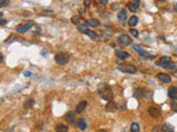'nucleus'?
<instances>
[{"label": "nucleus", "instance_id": "obj_1", "mask_svg": "<svg viewBox=\"0 0 177 132\" xmlns=\"http://www.w3.org/2000/svg\"><path fill=\"white\" fill-rule=\"evenodd\" d=\"M98 92H99V95H100L104 100H112L113 97H114V92L112 90V88H111L109 85L104 84V82H102V84L99 85V87H98Z\"/></svg>", "mask_w": 177, "mask_h": 132}, {"label": "nucleus", "instance_id": "obj_2", "mask_svg": "<svg viewBox=\"0 0 177 132\" xmlns=\"http://www.w3.org/2000/svg\"><path fill=\"white\" fill-rule=\"evenodd\" d=\"M54 61L59 65H65L70 61V54L67 52H58L54 56Z\"/></svg>", "mask_w": 177, "mask_h": 132}, {"label": "nucleus", "instance_id": "obj_3", "mask_svg": "<svg viewBox=\"0 0 177 132\" xmlns=\"http://www.w3.org/2000/svg\"><path fill=\"white\" fill-rule=\"evenodd\" d=\"M118 43L122 46H127L132 43V39L126 34H122L118 38Z\"/></svg>", "mask_w": 177, "mask_h": 132}, {"label": "nucleus", "instance_id": "obj_4", "mask_svg": "<svg viewBox=\"0 0 177 132\" xmlns=\"http://www.w3.org/2000/svg\"><path fill=\"white\" fill-rule=\"evenodd\" d=\"M118 69L123 73H127V74H134L136 73V67L133 65H120L118 66Z\"/></svg>", "mask_w": 177, "mask_h": 132}, {"label": "nucleus", "instance_id": "obj_5", "mask_svg": "<svg viewBox=\"0 0 177 132\" xmlns=\"http://www.w3.org/2000/svg\"><path fill=\"white\" fill-rule=\"evenodd\" d=\"M64 120L67 121V124L73 125L74 122H75V114H74V112H72V111H69V112H67L65 116H64Z\"/></svg>", "mask_w": 177, "mask_h": 132}, {"label": "nucleus", "instance_id": "obj_6", "mask_svg": "<svg viewBox=\"0 0 177 132\" xmlns=\"http://www.w3.org/2000/svg\"><path fill=\"white\" fill-rule=\"evenodd\" d=\"M33 25V23H32V21H28L25 24L23 25H19V26H17V32L18 33H25L27 32L31 26Z\"/></svg>", "mask_w": 177, "mask_h": 132}, {"label": "nucleus", "instance_id": "obj_7", "mask_svg": "<svg viewBox=\"0 0 177 132\" xmlns=\"http://www.w3.org/2000/svg\"><path fill=\"white\" fill-rule=\"evenodd\" d=\"M127 18V12L126 10L124 8L120 9L118 10V20L121 22V23H124L125 22V20H126Z\"/></svg>", "mask_w": 177, "mask_h": 132}, {"label": "nucleus", "instance_id": "obj_8", "mask_svg": "<svg viewBox=\"0 0 177 132\" xmlns=\"http://www.w3.org/2000/svg\"><path fill=\"white\" fill-rule=\"evenodd\" d=\"M133 49L137 52V53H140L142 56H145V57H148V58H153L154 57V55H152L151 53H148L147 51H144V50H142L140 46H137V45H133Z\"/></svg>", "mask_w": 177, "mask_h": 132}, {"label": "nucleus", "instance_id": "obj_9", "mask_svg": "<svg viewBox=\"0 0 177 132\" xmlns=\"http://www.w3.org/2000/svg\"><path fill=\"white\" fill-rule=\"evenodd\" d=\"M157 78L160 79V82H163L164 84H169L172 82V78L168 74H165V73H158L157 74Z\"/></svg>", "mask_w": 177, "mask_h": 132}, {"label": "nucleus", "instance_id": "obj_10", "mask_svg": "<svg viewBox=\"0 0 177 132\" xmlns=\"http://www.w3.org/2000/svg\"><path fill=\"white\" fill-rule=\"evenodd\" d=\"M87 106V101L86 100H82V101H80L77 105H76V114H82L83 111L85 110V108Z\"/></svg>", "mask_w": 177, "mask_h": 132}, {"label": "nucleus", "instance_id": "obj_11", "mask_svg": "<svg viewBox=\"0 0 177 132\" xmlns=\"http://www.w3.org/2000/svg\"><path fill=\"white\" fill-rule=\"evenodd\" d=\"M148 114L152 116L153 118H160V110L156 107H150L148 108Z\"/></svg>", "mask_w": 177, "mask_h": 132}, {"label": "nucleus", "instance_id": "obj_12", "mask_svg": "<svg viewBox=\"0 0 177 132\" xmlns=\"http://www.w3.org/2000/svg\"><path fill=\"white\" fill-rule=\"evenodd\" d=\"M167 95L170 99L173 100H177V87H169L167 90Z\"/></svg>", "mask_w": 177, "mask_h": 132}, {"label": "nucleus", "instance_id": "obj_13", "mask_svg": "<svg viewBox=\"0 0 177 132\" xmlns=\"http://www.w3.org/2000/svg\"><path fill=\"white\" fill-rule=\"evenodd\" d=\"M146 89L145 88H137L134 91V97L135 98H142V97H146Z\"/></svg>", "mask_w": 177, "mask_h": 132}, {"label": "nucleus", "instance_id": "obj_14", "mask_svg": "<svg viewBox=\"0 0 177 132\" xmlns=\"http://www.w3.org/2000/svg\"><path fill=\"white\" fill-rule=\"evenodd\" d=\"M77 128H79L81 131H84L85 129L87 128V123H86V121H85L84 118H80V119H77Z\"/></svg>", "mask_w": 177, "mask_h": 132}, {"label": "nucleus", "instance_id": "obj_15", "mask_svg": "<svg viewBox=\"0 0 177 132\" xmlns=\"http://www.w3.org/2000/svg\"><path fill=\"white\" fill-rule=\"evenodd\" d=\"M116 108H118V106H116V102L115 101H113V100H109V102L106 104V106H105V109L108 110V111H115L116 110Z\"/></svg>", "mask_w": 177, "mask_h": 132}, {"label": "nucleus", "instance_id": "obj_16", "mask_svg": "<svg viewBox=\"0 0 177 132\" xmlns=\"http://www.w3.org/2000/svg\"><path fill=\"white\" fill-rule=\"evenodd\" d=\"M115 54H116V56L120 57L121 59H126V58L130 57V54H128L127 52L121 51V50H115Z\"/></svg>", "mask_w": 177, "mask_h": 132}, {"label": "nucleus", "instance_id": "obj_17", "mask_svg": "<svg viewBox=\"0 0 177 132\" xmlns=\"http://www.w3.org/2000/svg\"><path fill=\"white\" fill-rule=\"evenodd\" d=\"M84 24H86L87 26H92V28H98V26H100V22L96 19H90V20L85 21Z\"/></svg>", "mask_w": 177, "mask_h": 132}, {"label": "nucleus", "instance_id": "obj_18", "mask_svg": "<svg viewBox=\"0 0 177 132\" xmlns=\"http://www.w3.org/2000/svg\"><path fill=\"white\" fill-rule=\"evenodd\" d=\"M162 131L163 132H174L175 131V129H174V127L170 123H164L162 125Z\"/></svg>", "mask_w": 177, "mask_h": 132}, {"label": "nucleus", "instance_id": "obj_19", "mask_svg": "<svg viewBox=\"0 0 177 132\" xmlns=\"http://www.w3.org/2000/svg\"><path fill=\"white\" fill-rule=\"evenodd\" d=\"M168 62H170V57H168V56H163V57L160 58V61H157L156 63H155V65L156 66H162L163 64H165V63H168Z\"/></svg>", "mask_w": 177, "mask_h": 132}, {"label": "nucleus", "instance_id": "obj_20", "mask_svg": "<svg viewBox=\"0 0 177 132\" xmlns=\"http://www.w3.org/2000/svg\"><path fill=\"white\" fill-rule=\"evenodd\" d=\"M84 34H86L87 36H90V38H91L92 40H94V41H98V40H99V35L94 32V31H91V30H86V31L84 32Z\"/></svg>", "mask_w": 177, "mask_h": 132}, {"label": "nucleus", "instance_id": "obj_21", "mask_svg": "<svg viewBox=\"0 0 177 132\" xmlns=\"http://www.w3.org/2000/svg\"><path fill=\"white\" fill-rule=\"evenodd\" d=\"M160 67H163V68H165V69H167V71H172V69H174V68L176 67V64H175L174 62H172V61H170V62H168V63L163 64Z\"/></svg>", "mask_w": 177, "mask_h": 132}, {"label": "nucleus", "instance_id": "obj_22", "mask_svg": "<svg viewBox=\"0 0 177 132\" xmlns=\"http://www.w3.org/2000/svg\"><path fill=\"white\" fill-rule=\"evenodd\" d=\"M137 23H138V18L136 16H133L130 18V20H128V25H130V26L133 28V26H135Z\"/></svg>", "mask_w": 177, "mask_h": 132}, {"label": "nucleus", "instance_id": "obj_23", "mask_svg": "<svg viewBox=\"0 0 177 132\" xmlns=\"http://www.w3.org/2000/svg\"><path fill=\"white\" fill-rule=\"evenodd\" d=\"M33 105H34L33 99H29V100H25V102L23 104V108L28 110V109H31V108L33 107Z\"/></svg>", "mask_w": 177, "mask_h": 132}, {"label": "nucleus", "instance_id": "obj_24", "mask_svg": "<svg viewBox=\"0 0 177 132\" xmlns=\"http://www.w3.org/2000/svg\"><path fill=\"white\" fill-rule=\"evenodd\" d=\"M67 125H64V124H58L57 127H55V131L57 132H67Z\"/></svg>", "mask_w": 177, "mask_h": 132}, {"label": "nucleus", "instance_id": "obj_25", "mask_svg": "<svg viewBox=\"0 0 177 132\" xmlns=\"http://www.w3.org/2000/svg\"><path fill=\"white\" fill-rule=\"evenodd\" d=\"M127 7L130 9V11H132V12H136L137 10H138V5H136V3H128L127 5Z\"/></svg>", "mask_w": 177, "mask_h": 132}, {"label": "nucleus", "instance_id": "obj_26", "mask_svg": "<svg viewBox=\"0 0 177 132\" xmlns=\"http://www.w3.org/2000/svg\"><path fill=\"white\" fill-rule=\"evenodd\" d=\"M140 130V125L138 123H132L131 124V132H137Z\"/></svg>", "mask_w": 177, "mask_h": 132}, {"label": "nucleus", "instance_id": "obj_27", "mask_svg": "<svg viewBox=\"0 0 177 132\" xmlns=\"http://www.w3.org/2000/svg\"><path fill=\"white\" fill-rule=\"evenodd\" d=\"M77 30L80 31V32L84 33L86 30H87V25L86 24H79L77 25Z\"/></svg>", "mask_w": 177, "mask_h": 132}, {"label": "nucleus", "instance_id": "obj_28", "mask_svg": "<svg viewBox=\"0 0 177 132\" xmlns=\"http://www.w3.org/2000/svg\"><path fill=\"white\" fill-rule=\"evenodd\" d=\"M71 22H73L74 24H79V22H80V16H74L71 18Z\"/></svg>", "mask_w": 177, "mask_h": 132}, {"label": "nucleus", "instance_id": "obj_29", "mask_svg": "<svg viewBox=\"0 0 177 132\" xmlns=\"http://www.w3.org/2000/svg\"><path fill=\"white\" fill-rule=\"evenodd\" d=\"M170 109H172L174 112H177V102L176 101H172V102H170Z\"/></svg>", "mask_w": 177, "mask_h": 132}, {"label": "nucleus", "instance_id": "obj_30", "mask_svg": "<svg viewBox=\"0 0 177 132\" xmlns=\"http://www.w3.org/2000/svg\"><path fill=\"white\" fill-rule=\"evenodd\" d=\"M10 0H0V7L1 8H5L6 6H8Z\"/></svg>", "mask_w": 177, "mask_h": 132}, {"label": "nucleus", "instance_id": "obj_31", "mask_svg": "<svg viewBox=\"0 0 177 132\" xmlns=\"http://www.w3.org/2000/svg\"><path fill=\"white\" fill-rule=\"evenodd\" d=\"M130 33H131V35H133L134 38H137V36H138V31L135 30L134 28H132V29L130 30Z\"/></svg>", "mask_w": 177, "mask_h": 132}, {"label": "nucleus", "instance_id": "obj_32", "mask_svg": "<svg viewBox=\"0 0 177 132\" xmlns=\"http://www.w3.org/2000/svg\"><path fill=\"white\" fill-rule=\"evenodd\" d=\"M91 5V0H84V6L85 7H89Z\"/></svg>", "mask_w": 177, "mask_h": 132}, {"label": "nucleus", "instance_id": "obj_33", "mask_svg": "<svg viewBox=\"0 0 177 132\" xmlns=\"http://www.w3.org/2000/svg\"><path fill=\"white\" fill-rule=\"evenodd\" d=\"M25 77H30V76H31V73H30V72H25Z\"/></svg>", "mask_w": 177, "mask_h": 132}, {"label": "nucleus", "instance_id": "obj_34", "mask_svg": "<svg viewBox=\"0 0 177 132\" xmlns=\"http://www.w3.org/2000/svg\"><path fill=\"white\" fill-rule=\"evenodd\" d=\"M173 8H174V10H175V11L177 12V2H175V3L173 5Z\"/></svg>", "mask_w": 177, "mask_h": 132}, {"label": "nucleus", "instance_id": "obj_35", "mask_svg": "<svg viewBox=\"0 0 177 132\" xmlns=\"http://www.w3.org/2000/svg\"><path fill=\"white\" fill-rule=\"evenodd\" d=\"M98 1H99V2H103V3H108L109 0H98Z\"/></svg>", "mask_w": 177, "mask_h": 132}, {"label": "nucleus", "instance_id": "obj_36", "mask_svg": "<svg viewBox=\"0 0 177 132\" xmlns=\"http://www.w3.org/2000/svg\"><path fill=\"white\" fill-rule=\"evenodd\" d=\"M140 1H141V0H133V2L136 3V5H138V3H140Z\"/></svg>", "mask_w": 177, "mask_h": 132}, {"label": "nucleus", "instance_id": "obj_37", "mask_svg": "<svg viewBox=\"0 0 177 132\" xmlns=\"http://www.w3.org/2000/svg\"><path fill=\"white\" fill-rule=\"evenodd\" d=\"M6 23V20L5 19H1V24H5Z\"/></svg>", "mask_w": 177, "mask_h": 132}, {"label": "nucleus", "instance_id": "obj_38", "mask_svg": "<svg viewBox=\"0 0 177 132\" xmlns=\"http://www.w3.org/2000/svg\"><path fill=\"white\" fill-rule=\"evenodd\" d=\"M164 1H166V0H156V2H164Z\"/></svg>", "mask_w": 177, "mask_h": 132}, {"label": "nucleus", "instance_id": "obj_39", "mask_svg": "<svg viewBox=\"0 0 177 132\" xmlns=\"http://www.w3.org/2000/svg\"><path fill=\"white\" fill-rule=\"evenodd\" d=\"M96 132H108L106 130H99V131H96Z\"/></svg>", "mask_w": 177, "mask_h": 132}, {"label": "nucleus", "instance_id": "obj_40", "mask_svg": "<svg viewBox=\"0 0 177 132\" xmlns=\"http://www.w3.org/2000/svg\"><path fill=\"white\" fill-rule=\"evenodd\" d=\"M176 73H177V71H176Z\"/></svg>", "mask_w": 177, "mask_h": 132}]
</instances>
